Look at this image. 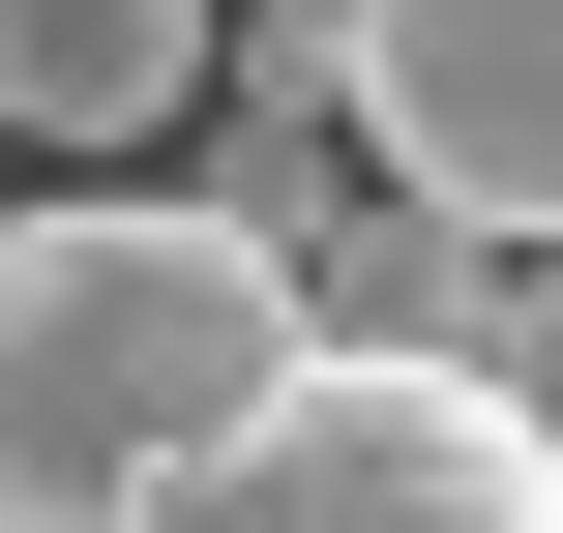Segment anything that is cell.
Listing matches in <instances>:
<instances>
[{"mask_svg":"<svg viewBox=\"0 0 563 533\" xmlns=\"http://www.w3.org/2000/svg\"><path fill=\"white\" fill-rule=\"evenodd\" d=\"M267 356H297L267 208H208V178H59V208H0V533H119Z\"/></svg>","mask_w":563,"mask_h":533,"instance_id":"6da1fadb","label":"cell"},{"mask_svg":"<svg viewBox=\"0 0 563 533\" xmlns=\"http://www.w3.org/2000/svg\"><path fill=\"white\" fill-rule=\"evenodd\" d=\"M119 533H563V475H534V386L297 326V356H267V386H238Z\"/></svg>","mask_w":563,"mask_h":533,"instance_id":"7a4b0ae2","label":"cell"},{"mask_svg":"<svg viewBox=\"0 0 563 533\" xmlns=\"http://www.w3.org/2000/svg\"><path fill=\"white\" fill-rule=\"evenodd\" d=\"M327 148L445 237L563 208V0H327Z\"/></svg>","mask_w":563,"mask_h":533,"instance_id":"3957f363","label":"cell"},{"mask_svg":"<svg viewBox=\"0 0 563 533\" xmlns=\"http://www.w3.org/2000/svg\"><path fill=\"white\" fill-rule=\"evenodd\" d=\"M208 30H238V0H0V119L89 148V178H148V148L208 119Z\"/></svg>","mask_w":563,"mask_h":533,"instance_id":"277c9868","label":"cell"}]
</instances>
